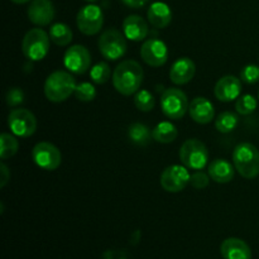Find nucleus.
I'll list each match as a JSON object with an SVG mask.
<instances>
[{"label":"nucleus","instance_id":"nucleus-19","mask_svg":"<svg viewBox=\"0 0 259 259\" xmlns=\"http://www.w3.org/2000/svg\"><path fill=\"white\" fill-rule=\"evenodd\" d=\"M123 32L128 39L139 42L148 35V24L139 15H129L123 22Z\"/></svg>","mask_w":259,"mask_h":259},{"label":"nucleus","instance_id":"nucleus-35","mask_svg":"<svg viewBox=\"0 0 259 259\" xmlns=\"http://www.w3.org/2000/svg\"><path fill=\"white\" fill-rule=\"evenodd\" d=\"M126 7L133 8V9H138V8L144 7L148 3V0H121Z\"/></svg>","mask_w":259,"mask_h":259},{"label":"nucleus","instance_id":"nucleus-38","mask_svg":"<svg viewBox=\"0 0 259 259\" xmlns=\"http://www.w3.org/2000/svg\"><path fill=\"white\" fill-rule=\"evenodd\" d=\"M258 96H259V93H258Z\"/></svg>","mask_w":259,"mask_h":259},{"label":"nucleus","instance_id":"nucleus-14","mask_svg":"<svg viewBox=\"0 0 259 259\" xmlns=\"http://www.w3.org/2000/svg\"><path fill=\"white\" fill-rule=\"evenodd\" d=\"M28 18L35 25H48L55 18L53 3L51 0H33L28 8Z\"/></svg>","mask_w":259,"mask_h":259},{"label":"nucleus","instance_id":"nucleus-32","mask_svg":"<svg viewBox=\"0 0 259 259\" xmlns=\"http://www.w3.org/2000/svg\"><path fill=\"white\" fill-rule=\"evenodd\" d=\"M209 177L210 176H207V175L204 174V172L196 171L195 174L191 175L190 184H191V186L195 187V189L202 190L205 189V187H207V185H209V181H210Z\"/></svg>","mask_w":259,"mask_h":259},{"label":"nucleus","instance_id":"nucleus-26","mask_svg":"<svg viewBox=\"0 0 259 259\" xmlns=\"http://www.w3.org/2000/svg\"><path fill=\"white\" fill-rule=\"evenodd\" d=\"M18 141L9 133H3L0 137V158L7 159L14 156L18 152Z\"/></svg>","mask_w":259,"mask_h":259},{"label":"nucleus","instance_id":"nucleus-27","mask_svg":"<svg viewBox=\"0 0 259 259\" xmlns=\"http://www.w3.org/2000/svg\"><path fill=\"white\" fill-rule=\"evenodd\" d=\"M134 104L141 111H151L156 105V100L148 90H139L134 96Z\"/></svg>","mask_w":259,"mask_h":259},{"label":"nucleus","instance_id":"nucleus-16","mask_svg":"<svg viewBox=\"0 0 259 259\" xmlns=\"http://www.w3.org/2000/svg\"><path fill=\"white\" fill-rule=\"evenodd\" d=\"M220 254L224 259H252V250L244 240L228 238L220 245Z\"/></svg>","mask_w":259,"mask_h":259},{"label":"nucleus","instance_id":"nucleus-22","mask_svg":"<svg viewBox=\"0 0 259 259\" xmlns=\"http://www.w3.org/2000/svg\"><path fill=\"white\" fill-rule=\"evenodd\" d=\"M177 134L179 133H177L176 126L169 121H161L152 131V137L154 141L163 144L172 143L177 138Z\"/></svg>","mask_w":259,"mask_h":259},{"label":"nucleus","instance_id":"nucleus-23","mask_svg":"<svg viewBox=\"0 0 259 259\" xmlns=\"http://www.w3.org/2000/svg\"><path fill=\"white\" fill-rule=\"evenodd\" d=\"M128 138L132 143L143 147L147 146L153 137L148 126L142 123H133L128 129Z\"/></svg>","mask_w":259,"mask_h":259},{"label":"nucleus","instance_id":"nucleus-4","mask_svg":"<svg viewBox=\"0 0 259 259\" xmlns=\"http://www.w3.org/2000/svg\"><path fill=\"white\" fill-rule=\"evenodd\" d=\"M180 159L189 169L200 171L207 164L209 151L199 139H187L180 149Z\"/></svg>","mask_w":259,"mask_h":259},{"label":"nucleus","instance_id":"nucleus-25","mask_svg":"<svg viewBox=\"0 0 259 259\" xmlns=\"http://www.w3.org/2000/svg\"><path fill=\"white\" fill-rule=\"evenodd\" d=\"M238 119L237 114L232 113V111H224L218 116L217 121H215V128L220 133H230L234 131L238 125Z\"/></svg>","mask_w":259,"mask_h":259},{"label":"nucleus","instance_id":"nucleus-30","mask_svg":"<svg viewBox=\"0 0 259 259\" xmlns=\"http://www.w3.org/2000/svg\"><path fill=\"white\" fill-rule=\"evenodd\" d=\"M75 96L76 99H78L80 101H93L96 96V90L94 88V85H91L90 82H82L80 85L76 86L75 90Z\"/></svg>","mask_w":259,"mask_h":259},{"label":"nucleus","instance_id":"nucleus-31","mask_svg":"<svg viewBox=\"0 0 259 259\" xmlns=\"http://www.w3.org/2000/svg\"><path fill=\"white\" fill-rule=\"evenodd\" d=\"M240 80L245 83H255L259 81V66L248 65L240 72Z\"/></svg>","mask_w":259,"mask_h":259},{"label":"nucleus","instance_id":"nucleus-12","mask_svg":"<svg viewBox=\"0 0 259 259\" xmlns=\"http://www.w3.org/2000/svg\"><path fill=\"white\" fill-rule=\"evenodd\" d=\"M63 63L68 71L76 75H82L90 68L91 56L88 48L76 45L68 48L63 57Z\"/></svg>","mask_w":259,"mask_h":259},{"label":"nucleus","instance_id":"nucleus-3","mask_svg":"<svg viewBox=\"0 0 259 259\" xmlns=\"http://www.w3.org/2000/svg\"><path fill=\"white\" fill-rule=\"evenodd\" d=\"M76 81L71 73L56 71L51 73L45 83L46 98L52 103H61L70 98L76 90Z\"/></svg>","mask_w":259,"mask_h":259},{"label":"nucleus","instance_id":"nucleus-13","mask_svg":"<svg viewBox=\"0 0 259 259\" xmlns=\"http://www.w3.org/2000/svg\"><path fill=\"white\" fill-rule=\"evenodd\" d=\"M141 56L147 65L152 66V67H159L167 62L168 50H167L164 42L157 39V38H151L142 46Z\"/></svg>","mask_w":259,"mask_h":259},{"label":"nucleus","instance_id":"nucleus-34","mask_svg":"<svg viewBox=\"0 0 259 259\" xmlns=\"http://www.w3.org/2000/svg\"><path fill=\"white\" fill-rule=\"evenodd\" d=\"M0 174H2V180H0V187H4L10 180V172L4 163L0 164Z\"/></svg>","mask_w":259,"mask_h":259},{"label":"nucleus","instance_id":"nucleus-18","mask_svg":"<svg viewBox=\"0 0 259 259\" xmlns=\"http://www.w3.org/2000/svg\"><path fill=\"white\" fill-rule=\"evenodd\" d=\"M189 113L192 120L199 124H207L214 119L215 109L211 101L206 98H195L189 105Z\"/></svg>","mask_w":259,"mask_h":259},{"label":"nucleus","instance_id":"nucleus-5","mask_svg":"<svg viewBox=\"0 0 259 259\" xmlns=\"http://www.w3.org/2000/svg\"><path fill=\"white\" fill-rule=\"evenodd\" d=\"M22 50L30 61H40L47 56L50 50V37L40 28L28 30L22 42Z\"/></svg>","mask_w":259,"mask_h":259},{"label":"nucleus","instance_id":"nucleus-36","mask_svg":"<svg viewBox=\"0 0 259 259\" xmlns=\"http://www.w3.org/2000/svg\"><path fill=\"white\" fill-rule=\"evenodd\" d=\"M13 3H15V4H25V3L30 2V0H12Z\"/></svg>","mask_w":259,"mask_h":259},{"label":"nucleus","instance_id":"nucleus-28","mask_svg":"<svg viewBox=\"0 0 259 259\" xmlns=\"http://www.w3.org/2000/svg\"><path fill=\"white\" fill-rule=\"evenodd\" d=\"M110 67L106 62H99L91 68V80L94 81L98 85H103V83L108 82L109 78H110Z\"/></svg>","mask_w":259,"mask_h":259},{"label":"nucleus","instance_id":"nucleus-1","mask_svg":"<svg viewBox=\"0 0 259 259\" xmlns=\"http://www.w3.org/2000/svg\"><path fill=\"white\" fill-rule=\"evenodd\" d=\"M143 81V70L137 61L125 60L116 66L113 73V85L119 94L129 96L139 90Z\"/></svg>","mask_w":259,"mask_h":259},{"label":"nucleus","instance_id":"nucleus-20","mask_svg":"<svg viewBox=\"0 0 259 259\" xmlns=\"http://www.w3.org/2000/svg\"><path fill=\"white\" fill-rule=\"evenodd\" d=\"M234 168L235 167H233L229 161L218 158L209 164L207 174L212 181L218 184H228L234 179Z\"/></svg>","mask_w":259,"mask_h":259},{"label":"nucleus","instance_id":"nucleus-15","mask_svg":"<svg viewBox=\"0 0 259 259\" xmlns=\"http://www.w3.org/2000/svg\"><path fill=\"white\" fill-rule=\"evenodd\" d=\"M215 96L223 103H229L239 98L242 93V80L235 76H224L217 82L214 89Z\"/></svg>","mask_w":259,"mask_h":259},{"label":"nucleus","instance_id":"nucleus-33","mask_svg":"<svg viewBox=\"0 0 259 259\" xmlns=\"http://www.w3.org/2000/svg\"><path fill=\"white\" fill-rule=\"evenodd\" d=\"M24 101V93L19 88L9 89L7 93L8 106H17Z\"/></svg>","mask_w":259,"mask_h":259},{"label":"nucleus","instance_id":"nucleus-24","mask_svg":"<svg viewBox=\"0 0 259 259\" xmlns=\"http://www.w3.org/2000/svg\"><path fill=\"white\" fill-rule=\"evenodd\" d=\"M50 38L55 45L65 47L70 45L72 40V30L67 24L63 23H56L50 29Z\"/></svg>","mask_w":259,"mask_h":259},{"label":"nucleus","instance_id":"nucleus-11","mask_svg":"<svg viewBox=\"0 0 259 259\" xmlns=\"http://www.w3.org/2000/svg\"><path fill=\"white\" fill-rule=\"evenodd\" d=\"M191 175L185 166L172 164L161 175V186L167 192H180L190 184Z\"/></svg>","mask_w":259,"mask_h":259},{"label":"nucleus","instance_id":"nucleus-17","mask_svg":"<svg viewBox=\"0 0 259 259\" xmlns=\"http://www.w3.org/2000/svg\"><path fill=\"white\" fill-rule=\"evenodd\" d=\"M196 66L189 57H182L175 61L169 71V78L176 85H185L194 78Z\"/></svg>","mask_w":259,"mask_h":259},{"label":"nucleus","instance_id":"nucleus-2","mask_svg":"<svg viewBox=\"0 0 259 259\" xmlns=\"http://www.w3.org/2000/svg\"><path fill=\"white\" fill-rule=\"evenodd\" d=\"M233 163L242 177L255 179L259 175V151L250 143H239L233 151Z\"/></svg>","mask_w":259,"mask_h":259},{"label":"nucleus","instance_id":"nucleus-37","mask_svg":"<svg viewBox=\"0 0 259 259\" xmlns=\"http://www.w3.org/2000/svg\"><path fill=\"white\" fill-rule=\"evenodd\" d=\"M86 2H96V0H86Z\"/></svg>","mask_w":259,"mask_h":259},{"label":"nucleus","instance_id":"nucleus-7","mask_svg":"<svg viewBox=\"0 0 259 259\" xmlns=\"http://www.w3.org/2000/svg\"><path fill=\"white\" fill-rule=\"evenodd\" d=\"M99 50L106 60H119L126 52L125 38L116 29L105 30L99 38Z\"/></svg>","mask_w":259,"mask_h":259},{"label":"nucleus","instance_id":"nucleus-9","mask_svg":"<svg viewBox=\"0 0 259 259\" xmlns=\"http://www.w3.org/2000/svg\"><path fill=\"white\" fill-rule=\"evenodd\" d=\"M77 28L86 35H94L99 33L104 24V14L98 5H85L77 13Z\"/></svg>","mask_w":259,"mask_h":259},{"label":"nucleus","instance_id":"nucleus-8","mask_svg":"<svg viewBox=\"0 0 259 259\" xmlns=\"http://www.w3.org/2000/svg\"><path fill=\"white\" fill-rule=\"evenodd\" d=\"M8 126L17 137L27 138L34 134L37 120L33 113L27 109H14L8 116Z\"/></svg>","mask_w":259,"mask_h":259},{"label":"nucleus","instance_id":"nucleus-6","mask_svg":"<svg viewBox=\"0 0 259 259\" xmlns=\"http://www.w3.org/2000/svg\"><path fill=\"white\" fill-rule=\"evenodd\" d=\"M161 108L167 118L180 120L189 110L186 94L180 89H167L161 96Z\"/></svg>","mask_w":259,"mask_h":259},{"label":"nucleus","instance_id":"nucleus-10","mask_svg":"<svg viewBox=\"0 0 259 259\" xmlns=\"http://www.w3.org/2000/svg\"><path fill=\"white\" fill-rule=\"evenodd\" d=\"M32 157L35 164L46 171H55L62 162L60 149L50 142H40L35 144L32 151Z\"/></svg>","mask_w":259,"mask_h":259},{"label":"nucleus","instance_id":"nucleus-29","mask_svg":"<svg viewBox=\"0 0 259 259\" xmlns=\"http://www.w3.org/2000/svg\"><path fill=\"white\" fill-rule=\"evenodd\" d=\"M257 105L258 104L254 96L247 94V95H243L238 99L237 103H235V109L242 115H249L257 109Z\"/></svg>","mask_w":259,"mask_h":259},{"label":"nucleus","instance_id":"nucleus-21","mask_svg":"<svg viewBox=\"0 0 259 259\" xmlns=\"http://www.w3.org/2000/svg\"><path fill=\"white\" fill-rule=\"evenodd\" d=\"M148 20L154 28L158 29H163V28L168 27L169 23L172 20V12L167 4L162 2H156L149 7L148 13Z\"/></svg>","mask_w":259,"mask_h":259}]
</instances>
